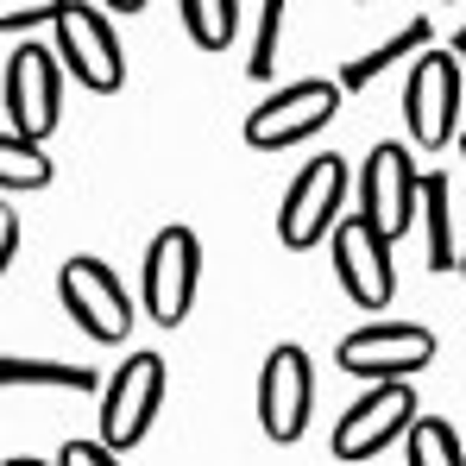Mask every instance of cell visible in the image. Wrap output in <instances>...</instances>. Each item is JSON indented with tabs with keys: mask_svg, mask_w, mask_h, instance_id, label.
<instances>
[{
	"mask_svg": "<svg viewBox=\"0 0 466 466\" xmlns=\"http://www.w3.org/2000/svg\"><path fill=\"white\" fill-rule=\"evenodd\" d=\"M51 157L45 146H32V139H0V196H32V189H51Z\"/></svg>",
	"mask_w": 466,
	"mask_h": 466,
	"instance_id": "16",
	"label": "cell"
},
{
	"mask_svg": "<svg viewBox=\"0 0 466 466\" xmlns=\"http://www.w3.org/2000/svg\"><path fill=\"white\" fill-rule=\"evenodd\" d=\"M57 297H64L70 321H76L88 340L120 347V340L133 334V297H127V284L114 278V265H101V258H70V265L57 271Z\"/></svg>",
	"mask_w": 466,
	"mask_h": 466,
	"instance_id": "6",
	"label": "cell"
},
{
	"mask_svg": "<svg viewBox=\"0 0 466 466\" xmlns=\"http://www.w3.org/2000/svg\"><path fill=\"white\" fill-rule=\"evenodd\" d=\"M334 114H340V82L303 76V82H290V88H278V95H265V101L246 114V146H252V152L303 146V139H315Z\"/></svg>",
	"mask_w": 466,
	"mask_h": 466,
	"instance_id": "2",
	"label": "cell"
},
{
	"mask_svg": "<svg viewBox=\"0 0 466 466\" xmlns=\"http://www.w3.org/2000/svg\"><path fill=\"white\" fill-rule=\"evenodd\" d=\"M315 410V366L303 347H271L258 372V422L271 441H297Z\"/></svg>",
	"mask_w": 466,
	"mask_h": 466,
	"instance_id": "13",
	"label": "cell"
},
{
	"mask_svg": "<svg viewBox=\"0 0 466 466\" xmlns=\"http://www.w3.org/2000/svg\"><path fill=\"white\" fill-rule=\"evenodd\" d=\"M461 82L466 64L454 57V45L441 51H422L410 64V82H403V120H410V146H429L441 152L454 133H461Z\"/></svg>",
	"mask_w": 466,
	"mask_h": 466,
	"instance_id": "1",
	"label": "cell"
},
{
	"mask_svg": "<svg viewBox=\"0 0 466 466\" xmlns=\"http://www.w3.org/2000/svg\"><path fill=\"white\" fill-rule=\"evenodd\" d=\"M64 120V70L51 45H19L6 57V133L13 139H51Z\"/></svg>",
	"mask_w": 466,
	"mask_h": 466,
	"instance_id": "5",
	"label": "cell"
},
{
	"mask_svg": "<svg viewBox=\"0 0 466 466\" xmlns=\"http://www.w3.org/2000/svg\"><path fill=\"white\" fill-rule=\"evenodd\" d=\"M422 233H429V271H454L466 252H454V215H448V177H422Z\"/></svg>",
	"mask_w": 466,
	"mask_h": 466,
	"instance_id": "15",
	"label": "cell"
},
{
	"mask_svg": "<svg viewBox=\"0 0 466 466\" xmlns=\"http://www.w3.org/2000/svg\"><path fill=\"white\" fill-rule=\"evenodd\" d=\"M57 19H64V0L57 6H0V32H25V25H51L57 32Z\"/></svg>",
	"mask_w": 466,
	"mask_h": 466,
	"instance_id": "21",
	"label": "cell"
},
{
	"mask_svg": "<svg viewBox=\"0 0 466 466\" xmlns=\"http://www.w3.org/2000/svg\"><path fill=\"white\" fill-rule=\"evenodd\" d=\"M340 208H347V164L334 152H321L290 177L284 208H278V239H284L290 252H303L315 239H334V228L347 221Z\"/></svg>",
	"mask_w": 466,
	"mask_h": 466,
	"instance_id": "4",
	"label": "cell"
},
{
	"mask_svg": "<svg viewBox=\"0 0 466 466\" xmlns=\"http://www.w3.org/2000/svg\"><path fill=\"white\" fill-rule=\"evenodd\" d=\"M416 208H422V177H416L410 152L397 139L390 146H372L366 170H360V215L385 233V239H397V233H410Z\"/></svg>",
	"mask_w": 466,
	"mask_h": 466,
	"instance_id": "12",
	"label": "cell"
},
{
	"mask_svg": "<svg viewBox=\"0 0 466 466\" xmlns=\"http://www.w3.org/2000/svg\"><path fill=\"white\" fill-rule=\"evenodd\" d=\"M278 32H284V6L265 0L252 13V57H246V76L252 82H271V70H278Z\"/></svg>",
	"mask_w": 466,
	"mask_h": 466,
	"instance_id": "20",
	"label": "cell"
},
{
	"mask_svg": "<svg viewBox=\"0 0 466 466\" xmlns=\"http://www.w3.org/2000/svg\"><path fill=\"white\" fill-rule=\"evenodd\" d=\"M183 32L196 38V51H228L239 32V6L233 0H183Z\"/></svg>",
	"mask_w": 466,
	"mask_h": 466,
	"instance_id": "17",
	"label": "cell"
},
{
	"mask_svg": "<svg viewBox=\"0 0 466 466\" xmlns=\"http://www.w3.org/2000/svg\"><path fill=\"white\" fill-rule=\"evenodd\" d=\"M454 57H461V64H466V32H461V38H454Z\"/></svg>",
	"mask_w": 466,
	"mask_h": 466,
	"instance_id": "24",
	"label": "cell"
},
{
	"mask_svg": "<svg viewBox=\"0 0 466 466\" xmlns=\"http://www.w3.org/2000/svg\"><path fill=\"white\" fill-rule=\"evenodd\" d=\"M57 466H114V448L107 441H70L57 454Z\"/></svg>",
	"mask_w": 466,
	"mask_h": 466,
	"instance_id": "22",
	"label": "cell"
},
{
	"mask_svg": "<svg viewBox=\"0 0 466 466\" xmlns=\"http://www.w3.org/2000/svg\"><path fill=\"white\" fill-rule=\"evenodd\" d=\"M19 258V215H13V202H0V271Z\"/></svg>",
	"mask_w": 466,
	"mask_h": 466,
	"instance_id": "23",
	"label": "cell"
},
{
	"mask_svg": "<svg viewBox=\"0 0 466 466\" xmlns=\"http://www.w3.org/2000/svg\"><path fill=\"white\" fill-rule=\"evenodd\" d=\"M157 403H164V360L157 353H133L101 385V441L107 448H139L146 429L157 422Z\"/></svg>",
	"mask_w": 466,
	"mask_h": 466,
	"instance_id": "10",
	"label": "cell"
},
{
	"mask_svg": "<svg viewBox=\"0 0 466 466\" xmlns=\"http://www.w3.org/2000/svg\"><path fill=\"white\" fill-rule=\"evenodd\" d=\"M57 57L70 64V76L95 95H114L127 82V57H120V38H114V19L101 6H82L64 0V19H57Z\"/></svg>",
	"mask_w": 466,
	"mask_h": 466,
	"instance_id": "9",
	"label": "cell"
},
{
	"mask_svg": "<svg viewBox=\"0 0 466 466\" xmlns=\"http://www.w3.org/2000/svg\"><path fill=\"white\" fill-rule=\"evenodd\" d=\"M334 278H340V290H347V303H360V309H385L390 290H397V271H390V239L366 215H347L340 228H334Z\"/></svg>",
	"mask_w": 466,
	"mask_h": 466,
	"instance_id": "11",
	"label": "cell"
},
{
	"mask_svg": "<svg viewBox=\"0 0 466 466\" xmlns=\"http://www.w3.org/2000/svg\"><path fill=\"white\" fill-rule=\"evenodd\" d=\"M461 152H466V133H461Z\"/></svg>",
	"mask_w": 466,
	"mask_h": 466,
	"instance_id": "26",
	"label": "cell"
},
{
	"mask_svg": "<svg viewBox=\"0 0 466 466\" xmlns=\"http://www.w3.org/2000/svg\"><path fill=\"white\" fill-rule=\"evenodd\" d=\"M403 461L410 466H466V448H461V435H454V422L422 416V422L403 435Z\"/></svg>",
	"mask_w": 466,
	"mask_h": 466,
	"instance_id": "18",
	"label": "cell"
},
{
	"mask_svg": "<svg viewBox=\"0 0 466 466\" xmlns=\"http://www.w3.org/2000/svg\"><path fill=\"white\" fill-rule=\"evenodd\" d=\"M340 372L366 379V385H410L429 360H435V334L422 321H372L360 334H347L334 347Z\"/></svg>",
	"mask_w": 466,
	"mask_h": 466,
	"instance_id": "3",
	"label": "cell"
},
{
	"mask_svg": "<svg viewBox=\"0 0 466 466\" xmlns=\"http://www.w3.org/2000/svg\"><path fill=\"white\" fill-rule=\"evenodd\" d=\"M429 38H435V25H429V19H410V25H403L397 38H385L379 51H366V57H353V64L340 70V88H347V95H360V88H372V82L385 76L390 64H403L410 51L422 57V45H429ZM429 51H435V45H429Z\"/></svg>",
	"mask_w": 466,
	"mask_h": 466,
	"instance_id": "14",
	"label": "cell"
},
{
	"mask_svg": "<svg viewBox=\"0 0 466 466\" xmlns=\"http://www.w3.org/2000/svg\"><path fill=\"white\" fill-rule=\"evenodd\" d=\"M416 416V390L410 385H366L334 422V461H372L385 454L397 435H410Z\"/></svg>",
	"mask_w": 466,
	"mask_h": 466,
	"instance_id": "7",
	"label": "cell"
},
{
	"mask_svg": "<svg viewBox=\"0 0 466 466\" xmlns=\"http://www.w3.org/2000/svg\"><path fill=\"white\" fill-rule=\"evenodd\" d=\"M6 466H45V461H25V454H13V461H6Z\"/></svg>",
	"mask_w": 466,
	"mask_h": 466,
	"instance_id": "25",
	"label": "cell"
},
{
	"mask_svg": "<svg viewBox=\"0 0 466 466\" xmlns=\"http://www.w3.org/2000/svg\"><path fill=\"white\" fill-rule=\"evenodd\" d=\"M196 284H202V239L189 228H164L146 246V271H139L146 315L157 328H177L189 315V303H196Z\"/></svg>",
	"mask_w": 466,
	"mask_h": 466,
	"instance_id": "8",
	"label": "cell"
},
{
	"mask_svg": "<svg viewBox=\"0 0 466 466\" xmlns=\"http://www.w3.org/2000/svg\"><path fill=\"white\" fill-rule=\"evenodd\" d=\"M0 379L6 385H51V390H82V397H95V372L88 366H64V360H6L0 366Z\"/></svg>",
	"mask_w": 466,
	"mask_h": 466,
	"instance_id": "19",
	"label": "cell"
},
{
	"mask_svg": "<svg viewBox=\"0 0 466 466\" xmlns=\"http://www.w3.org/2000/svg\"><path fill=\"white\" fill-rule=\"evenodd\" d=\"M461 278H466V258H461Z\"/></svg>",
	"mask_w": 466,
	"mask_h": 466,
	"instance_id": "27",
	"label": "cell"
}]
</instances>
